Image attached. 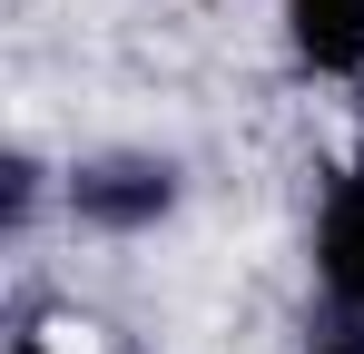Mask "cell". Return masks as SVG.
I'll return each mask as SVG.
<instances>
[{"instance_id":"1","label":"cell","mask_w":364,"mask_h":354,"mask_svg":"<svg viewBox=\"0 0 364 354\" xmlns=\"http://www.w3.org/2000/svg\"><path fill=\"white\" fill-rule=\"evenodd\" d=\"M178 197H187V168L168 158V148H89V158H69V177H60L69 227L109 236V246L158 236L168 217H178Z\"/></svg>"},{"instance_id":"4","label":"cell","mask_w":364,"mask_h":354,"mask_svg":"<svg viewBox=\"0 0 364 354\" xmlns=\"http://www.w3.org/2000/svg\"><path fill=\"white\" fill-rule=\"evenodd\" d=\"M315 354H364V325H335V335H325Z\"/></svg>"},{"instance_id":"2","label":"cell","mask_w":364,"mask_h":354,"mask_svg":"<svg viewBox=\"0 0 364 354\" xmlns=\"http://www.w3.org/2000/svg\"><path fill=\"white\" fill-rule=\"evenodd\" d=\"M315 286L345 305V325H364V168L325 177L315 197Z\"/></svg>"},{"instance_id":"3","label":"cell","mask_w":364,"mask_h":354,"mask_svg":"<svg viewBox=\"0 0 364 354\" xmlns=\"http://www.w3.org/2000/svg\"><path fill=\"white\" fill-rule=\"evenodd\" d=\"M286 40L315 79H364V0H286Z\"/></svg>"}]
</instances>
